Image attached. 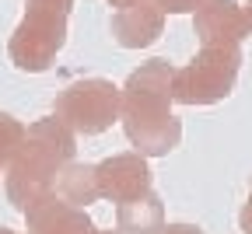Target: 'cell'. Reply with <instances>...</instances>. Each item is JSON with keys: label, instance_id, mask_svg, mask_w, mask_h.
I'll list each match as a JSON object with an SVG mask.
<instances>
[{"label": "cell", "instance_id": "6da1fadb", "mask_svg": "<svg viewBox=\"0 0 252 234\" xmlns=\"http://www.w3.org/2000/svg\"><path fill=\"white\" fill-rule=\"evenodd\" d=\"M172 74L175 66L154 56L119 88V122L140 157H168L182 140V122L172 112Z\"/></svg>", "mask_w": 252, "mask_h": 234}, {"label": "cell", "instance_id": "7a4b0ae2", "mask_svg": "<svg viewBox=\"0 0 252 234\" xmlns=\"http://www.w3.org/2000/svg\"><path fill=\"white\" fill-rule=\"evenodd\" d=\"M77 154V137L60 119L46 116L25 129V140L7 164V199L14 210L35 206L42 196L53 192L60 168H67Z\"/></svg>", "mask_w": 252, "mask_h": 234}, {"label": "cell", "instance_id": "3957f363", "mask_svg": "<svg viewBox=\"0 0 252 234\" xmlns=\"http://www.w3.org/2000/svg\"><path fill=\"white\" fill-rule=\"evenodd\" d=\"M74 0H28L7 39V56L21 74H46L67 46V18Z\"/></svg>", "mask_w": 252, "mask_h": 234}, {"label": "cell", "instance_id": "277c9868", "mask_svg": "<svg viewBox=\"0 0 252 234\" xmlns=\"http://www.w3.org/2000/svg\"><path fill=\"white\" fill-rule=\"evenodd\" d=\"M242 70V46H200L196 56L175 66L172 105H217L235 91Z\"/></svg>", "mask_w": 252, "mask_h": 234}, {"label": "cell", "instance_id": "5b68a950", "mask_svg": "<svg viewBox=\"0 0 252 234\" xmlns=\"http://www.w3.org/2000/svg\"><path fill=\"white\" fill-rule=\"evenodd\" d=\"M53 119H60L74 137H98L119 122V84L105 77L67 84L53 102Z\"/></svg>", "mask_w": 252, "mask_h": 234}, {"label": "cell", "instance_id": "8992f818", "mask_svg": "<svg viewBox=\"0 0 252 234\" xmlns=\"http://www.w3.org/2000/svg\"><path fill=\"white\" fill-rule=\"evenodd\" d=\"M94 175H98V196L109 199V203H130V199H140L151 192V168H147V157L133 154V150H123L105 157L102 164H94Z\"/></svg>", "mask_w": 252, "mask_h": 234}, {"label": "cell", "instance_id": "52a82bcc", "mask_svg": "<svg viewBox=\"0 0 252 234\" xmlns=\"http://www.w3.org/2000/svg\"><path fill=\"white\" fill-rule=\"evenodd\" d=\"M109 31H112L116 46H123V49H147L151 42L161 39L165 14L158 11L154 0H137V4H126V7L112 11Z\"/></svg>", "mask_w": 252, "mask_h": 234}, {"label": "cell", "instance_id": "ba28073f", "mask_svg": "<svg viewBox=\"0 0 252 234\" xmlns=\"http://www.w3.org/2000/svg\"><path fill=\"white\" fill-rule=\"evenodd\" d=\"M193 31L200 46H242L249 39L245 14L235 0H207L193 11Z\"/></svg>", "mask_w": 252, "mask_h": 234}, {"label": "cell", "instance_id": "9c48e42d", "mask_svg": "<svg viewBox=\"0 0 252 234\" xmlns=\"http://www.w3.org/2000/svg\"><path fill=\"white\" fill-rule=\"evenodd\" d=\"M25 234H102L88 217V210L63 203L60 196H42L25 210Z\"/></svg>", "mask_w": 252, "mask_h": 234}, {"label": "cell", "instance_id": "30bf717a", "mask_svg": "<svg viewBox=\"0 0 252 234\" xmlns=\"http://www.w3.org/2000/svg\"><path fill=\"white\" fill-rule=\"evenodd\" d=\"M165 231V203L154 192L116 206V234H161Z\"/></svg>", "mask_w": 252, "mask_h": 234}, {"label": "cell", "instance_id": "8fae6325", "mask_svg": "<svg viewBox=\"0 0 252 234\" xmlns=\"http://www.w3.org/2000/svg\"><path fill=\"white\" fill-rule=\"evenodd\" d=\"M53 196H60L63 203L70 206H91L98 196V175H94V164H84V161H70L67 168H60L56 182H53Z\"/></svg>", "mask_w": 252, "mask_h": 234}, {"label": "cell", "instance_id": "7c38bea8", "mask_svg": "<svg viewBox=\"0 0 252 234\" xmlns=\"http://www.w3.org/2000/svg\"><path fill=\"white\" fill-rule=\"evenodd\" d=\"M25 122L21 119H14L11 112H0V168L7 172V164L14 161V154H18V147H21V140H25Z\"/></svg>", "mask_w": 252, "mask_h": 234}, {"label": "cell", "instance_id": "4fadbf2b", "mask_svg": "<svg viewBox=\"0 0 252 234\" xmlns=\"http://www.w3.org/2000/svg\"><path fill=\"white\" fill-rule=\"evenodd\" d=\"M154 4H158V11L168 18V14H193L196 7L207 4V0H154Z\"/></svg>", "mask_w": 252, "mask_h": 234}, {"label": "cell", "instance_id": "5bb4252c", "mask_svg": "<svg viewBox=\"0 0 252 234\" xmlns=\"http://www.w3.org/2000/svg\"><path fill=\"white\" fill-rule=\"evenodd\" d=\"M238 227H242V234H252V192H249L245 206H242V213H238Z\"/></svg>", "mask_w": 252, "mask_h": 234}, {"label": "cell", "instance_id": "9a60e30c", "mask_svg": "<svg viewBox=\"0 0 252 234\" xmlns=\"http://www.w3.org/2000/svg\"><path fill=\"white\" fill-rule=\"evenodd\" d=\"M161 234H203L196 224H165V231Z\"/></svg>", "mask_w": 252, "mask_h": 234}, {"label": "cell", "instance_id": "2e32d148", "mask_svg": "<svg viewBox=\"0 0 252 234\" xmlns=\"http://www.w3.org/2000/svg\"><path fill=\"white\" fill-rule=\"evenodd\" d=\"M242 14H245V28H249V35H252V0H245V7H242Z\"/></svg>", "mask_w": 252, "mask_h": 234}, {"label": "cell", "instance_id": "e0dca14e", "mask_svg": "<svg viewBox=\"0 0 252 234\" xmlns=\"http://www.w3.org/2000/svg\"><path fill=\"white\" fill-rule=\"evenodd\" d=\"M109 4H112V11H116V7H126V4H137V0H109Z\"/></svg>", "mask_w": 252, "mask_h": 234}, {"label": "cell", "instance_id": "ac0fdd59", "mask_svg": "<svg viewBox=\"0 0 252 234\" xmlns=\"http://www.w3.org/2000/svg\"><path fill=\"white\" fill-rule=\"evenodd\" d=\"M0 234H25V231H14V227H4V224H0Z\"/></svg>", "mask_w": 252, "mask_h": 234}, {"label": "cell", "instance_id": "d6986e66", "mask_svg": "<svg viewBox=\"0 0 252 234\" xmlns=\"http://www.w3.org/2000/svg\"><path fill=\"white\" fill-rule=\"evenodd\" d=\"M102 234H116V231H102Z\"/></svg>", "mask_w": 252, "mask_h": 234}, {"label": "cell", "instance_id": "ffe728a7", "mask_svg": "<svg viewBox=\"0 0 252 234\" xmlns=\"http://www.w3.org/2000/svg\"><path fill=\"white\" fill-rule=\"evenodd\" d=\"M0 172H4V168H0Z\"/></svg>", "mask_w": 252, "mask_h": 234}]
</instances>
